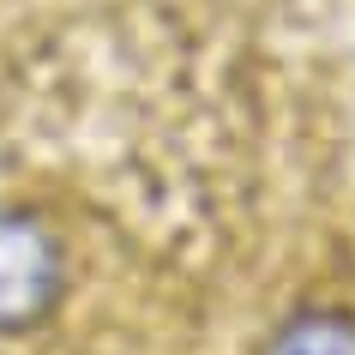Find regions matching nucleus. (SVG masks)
<instances>
[{
  "instance_id": "2",
  "label": "nucleus",
  "mask_w": 355,
  "mask_h": 355,
  "mask_svg": "<svg viewBox=\"0 0 355 355\" xmlns=\"http://www.w3.org/2000/svg\"><path fill=\"white\" fill-rule=\"evenodd\" d=\"M259 355H355L349 307H295L265 331Z\"/></svg>"
},
{
  "instance_id": "1",
  "label": "nucleus",
  "mask_w": 355,
  "mask_h": 355,
  "mask_svg": "<svg viewBox=\"0 0 355 355\" xmlns=\"http://www.w3.org/2000/svg\"><path fill=\"white\" fill-rule=\"evenodd\" d=\"M73 295V247L37 205H0V343L49 331Z\"/></svg>"
}]
</instances>
